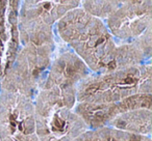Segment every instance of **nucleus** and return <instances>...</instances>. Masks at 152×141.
<instances>
[{"label":"nucleus","instance_id":"1","mask_svg":"<svg viewBox=\"0 0 152 141\" xmlns=\"http://www.w3.org/2000/svg\"><path fill=\"white\" fill-rule=\"evenodd\" d=\"M0 9V75L4 73L15 58L19 43L17 27V2L2 3Z\"/></svg>","mask_w":152,"mask_h":141}]
</instances>
